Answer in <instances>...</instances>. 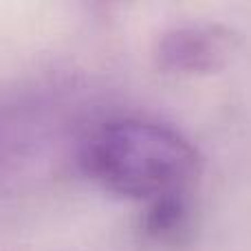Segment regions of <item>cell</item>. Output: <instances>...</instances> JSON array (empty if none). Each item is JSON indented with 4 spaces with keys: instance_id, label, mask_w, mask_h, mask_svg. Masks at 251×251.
<instances>
[{
    "instance_id": "obj_1",
    "label": "cell",
    "mask_w": 251,
    "mask_h": 251,
    "mask_svg": "<svg viewBox=\"0 0 251 251\" xmlns=\"http://www.w3.org/2000/svg\"><path fill=\"white\" fill-rule=\"evenodd\" d=\"M88 178L134 201L183 194L199 170V152L165 124L122 119L100 128L79 156Z\"/></svg>"
},
{
    "instance_id": "obj_3",
    "label": "cell",
    "mask_w": 251,
    "mask_h": 251,
    "mask_svg": "<svg viewBox=\"0 0 251 251\" xmlns=\"http://www.w3.org/2000/svg\"><path fill=\"white\" fill-rule=\"evenodd\" d=\"M187 225V205L183 201V194L163 196L152 201L148 216L143 221V227L150 236L159 240H168L178 236Z\"/></svg>"
},
{
    "instance_id": "obj_2",
    "label": "cell",
    "mask_w": 251,
    "mask_h": 251,
    "mask_svg": "<svg viewBox=\"0 0 251 251\" xmlns=\"http://www.w3.org/2000/svg\"><path fill=\"white\" fill-rule=\"evenodd\" d=\"M243 38L221 22H181L159 35L154 62L159 71L181 77L212 75L227 69L238 55Z\"/></svg>"
}]
</instances>
